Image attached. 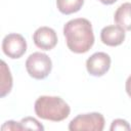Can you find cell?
I'll return each mask as SVG.
<instances>
[{"label":"cell","mask_w":131,"mask_h":131,"mask_svg":"<svg viewBox=\"0 0 131 131\" xmlns=\"http://www.w3.org/2000/svg\"><path fill=\"white\" fill-rule=\"evenodd\" d=\"M1 130L2 131H20V130H24V129H23V127H21L19 122H15V121L9 120V121H6L2 125Z\"/></svg>","instance_id":"cell-14"},{"label":"cell","mask_w":131,"mask_h":131,"mask_svg":"<svg viewBox=\"0 0 131 131\" xmlns=\"http://www.w3.org/2000/svg\"><path fill=\"white\" fill-rule=\"evenodd\" d=\"M102 4H104V5H112V4H114L115 2H117L118 0H99Z\"/></svg>","instance_id":"cell-16"},{"label":"cell","mask_w":131,"mask_h":131,"mask_svg":"<svg viewBox=\"0 0 131 131\" xmlns=\"http://www.w3.org/2000/svg\"><path fill=\"white\" fill-rule=\"evenodd\" d=\"M12 88V76L9 68L5 63L4 60H1V90L0 96H6Z\"/></svg>","instance_id":"cell-11"},{"label":"cell","mask_w":131,"mask_h":131,"mask_svg":"<svg viewBox=\"0 0 131 131\" xmlns=\"http://www.w3.org/2000/svg\"><path fill=\"white\" fill-rule=\"evenodd\" d=\"M114 19L125 31H131V3L125 2L121 4L114 14Z\"/></svg>","instance_id":"cell-9"},{"label":"cell","mask_w":131,"mask_h":131,"mask_svg":"<svg viewBox=\"0 0 131 131\" xmlns=\"http://www.w3.org/2000/svg\"><path fill=\"white\" fill-rule=\"evenodd\" d=\"M20 125L25 130H44V126L33 117H26L20 120Z\"/></svg>","instance_id":"cell-12"},{"label":"cell","mask_w":131,"mask_h":131,"mask_svg":"<svg viewBox=\"0 0 131 131\" xmlns=\"http://www.w3.org/2000/svg\"><path fill=\"white\" fill-rule=\"evenodd\" d=\"M84 4V0H56V7L62 14L69 15L78 12Z\"/></svg>","instance_id":"cell-10"},{"label":"cell","mask_w":131,"mask_h":131,"mask_svg":"<svg viewBox=\"0 0 131 131\" xmlns=\"http://www.w3.org/2000/svg\"><path fill=\"white\" fill-rule=\"evenodd\" d=\"M104 117L100 113L81 114L75 117L69 124L71 131H102L104 128Z\"/></svg>","instance_id":"cell-4"},{"label":"cell","mask_w":131,"mask_h":131,"mask_svg":"<svg viewBox=\"0 0 131 131\" xmlns=\"http://www.w3.org/2000/svg\"><path fill=\"white\" fill-rule=\"evenodd\" d=\"M111 131H115V130H120V131H130L131 130V126L129 125V123L126 120L123 119H116L112 122L111 127H110Z\"/></svg>","instance_id":"cell-13"},{"label":"cell","mask_w":131,"mask_h":131,"mask_svg":"<svg viewBox=\"0 0 131 131\" xmlns=\"http://www.w3.org/2000/svg\"><path fill=\"white\" fill-rule=\"evenodd\" d=\"M26 70L32 78L43 80L50 74L52 70V61L45 53L33 52L26 60Z\"/></svg>","instance_id":"cell-3"},{"label":"cell","mask_w":131,"mask_h":131,"mask_svg":"<svg viewBox=\"0 0 131 131\" xmlns=\"http://www.w3.org/2000/svg\"><path fill=\"white\" fill-rule=\"evenodd\" d=\"M125 89H126V92L127 94L129 95V97L131 98V75L127 78L126 80V83H125Z\"/></svg>","instance_id":"cell-15"},{"label":"cell","mask_w":131,"mask_h":131,"mask_svg":"<svg viewBox=\"0 0 131 131\" xmlns=\"http://www.w3.org/2000/svg\"><path fill=\"white\" fill-rule=\"evenodd\" d=\"M34 44L42 50H51L57 44L56 32L49 27H40L33 34Z\"/></svg>","instance_id":"cell-7"},{"label":"cell","mask_w":131,"mask_h":131,"mask_svg":"<svg viewBox=\"0 0 131 131\" xmlns=\"http://www.w3.org/2000/svg\"><path fill=\"white\" fill-rule=\"evenodd\" d=\"M111 56L105 52H95L86 60V70L93 77H101L111 68Z\"/></svg>","instance_id":"cell-6"},{"label":"cell","mask_w":131,"mask_h":131,"mask_svg":"<svg viewBox=\"0 0 131 131\" xmlns=\"http://www.w3.org/2000/svg\"><path fill=\"white\" fill-rule=\"evenodd\" d=\"M2 51L12 59L19 58L27 51V41L20 34L10 33L2 40Z\"/></svg>","instance_id":"cell-5"},{"label":"cell","mask_w":131,"mask_h":131,"mask_svg":"<svg viewBox=\"0 0 131 131\" xmlns=\"http://www.w3.org/2000/svg\"><path fill=\"white\" fill-rule=\"evenodd\" d=\"M34 111L35 114L43 120L60 122L69 117L71 107L59 96L42 95L36 99Z\"/></svg>","instance_id":"cell-2"},{"label":"cell","mask_w":131,"mask_h":131,"mask_svg":"<svg viewBox=\"0 0 131 131\" xmlns=\"http://www.w3.org/2000/svg\"><path fill=\"white\" fill-rule=\"evenodd\" d=\"M63 36L68 48L74 53H86L94 44L92 25L84 17L74 18L66 23Z\"/></svg>","instance_id":"cell-1"},{"label":"cell","mask_w":131,"mask_h":131,"mask_svg":"<svg viewBox=\"0 0 131 131\" xmlns=\"http://www.w3.org/2000/svg\"><path fill=\"white\" fill-rule=\"evenodd\" d=\"M100 40L104 45L116 47L121 45L125 40V30L120 26H106L100 31Z\"/></svg>","instance_id":"cell-8"}]
</instances>
